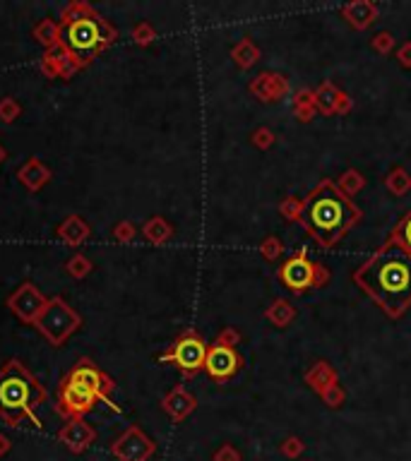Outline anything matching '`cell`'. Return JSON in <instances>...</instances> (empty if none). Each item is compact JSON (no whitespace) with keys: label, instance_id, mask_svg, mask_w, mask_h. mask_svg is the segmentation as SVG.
<instances>
[{"label":"cell","instance_id":"6da1fadb","mask_svg":"<svg viewBox=\"0 0 411 461\" xmlns=\"http://www.w3.org/2000/svg\"><path fill=\"white\" fill-rule=\"evenodd\" d=\"M353 284L392 319L411 308V255L385 241L356 272Z\"/></svg>","mask_w":411,"mask_h":461},{"label":"cell","instance_id":"7a4b0ae2","mask_svg":"<svg viewBox=\"0 0 411 461\" xmlns=\"http://www.w3.org/2000/svg\"><path fill=\"white\" fill-rule=\"evenodd\" d=\"M361 216L356 202L349 200L332 178H323L306 195L301 224L318 246L329 250L361 221Z\"/></svg>","mask_w":411,"mask_h":461},{"label":"cell","instance_id":"3957f363","mask_svg":"<svg viewBox=\"0 0 411 461\" xmlns=\"http://www.w3.org/2000/svg\"><path fill=\"white\" fill-rule=\"evenodd\" d=\"M46 401V389L25 363L17 358L8 360L5 368L0 370V418L10 427L22 425L29 421L32 425L41 427L44 423L34 413L39 404Z\"/></svg>","mask_w":411,"mask_h":461},{"label":"cell","instance_id":"277c9868","mask_svg":"<svg viewBox=\"0 0 411 461\" xmlns=\"http://www.w3.org/2000/svg\"><path fill=\"white\" fill-rule=\"evenodd\" d=\"M111 41H116V29L94 10L79 20L60 25V44L82 63L92 60Z\"/></svg>","mask_w":411,"mask_h":461},{"label":"cell","instance_id":"5b68a950","mask_svg":"<svg viewBox=\"0 0 411 461\" xmlns=\"http://www.w3.org/2000/svg\"><path fill=\"white\" fill-rule=\"evenodd\" d=\"M34 327L39 329L53 346H63V343L68 341V337H73V334L82 327V317H79V313L73 305H68L60 295H55V298H51L49 303H46L44 313L39 315Z\"/></svg>","mask_w":411,"mask_h":461},{"label":"cell","instance_id":"8992f818","mask_svg":"<svg viewBox=\"0 0 411 461\" xmlns=\"http://www.w3.org/2000/svg\"><path fill=\"white\" fill-rule=\"evenodd\" d=\"M207 346L205 339L195 332V329H186L176 341L159 356L162 363H173L181 370L186 378H192L200 370H205V358H207Z\"/></svg>","mask_w":411,"mask_h":461},{"label":"cell","instance_id":"52a82bcc","mask_svg":"<svg viewBox=\"0 0 411 461\" xmlns=\"http://www.w3.org/2000/svg\"><path fill=\"white\" fill-rule=\"evenodd\" d=\"M97 397L92 394V389L84 387L79 380H75L73 375H65L63 382L58 387V413L70 418H82L84 413H89L94 408Z\"/></svg>","mask_w":411,"mask_h":461},{"label":"cell","instance_id":"ba28073f","mask_svg":"<svg viewBox=\"0 0 411 461\" xmlns=\"http://www.w3.org/2000/svg\"><path fill=\"white\" fill-rule=\"evenodd\" d=\"M277 276H279V281L291 291V293L301 295V293H306V291L313 289V284H315V262H310L308 260V250H306V248H301V250L296 252L294 257H289V260H286L284 265L279 267Z\"/></svg>","mask_w":411,"mask_h":461},{"label":"cell","instance_id":"9c48e42d","mask_svg":"<svg viewBox=\"0 0 411 461\" xmlns=\"http://www.w3.org/2000/svg\"><path fill=\"white\" fill-rule=\"evenodd\" d=\"M154 451H157V445L140 425H130L111 445V454L118 461H149Z\"/></svg>","mask_w":411,"mask_h":461},{"label":"cell","instance_id":"30bf717a","mask_svg":"<svg viewBox=\"0 0 411 461\" xmlns=\"http://www.w3.org/2000/svg\"><path fill=\"white\" fill-rule=\"evenodd\" d=\"M68 375H73V378L79 380L84 387L92 389V394L97 397V401L106 404L108 408H113L116 413H121V408H118L116 404H113V399H111L113 389H116V382H113V380L108 378L106 373H101V370H99L97 365L92 363V360L82 358L73 370H70Z\"/></svg>","mask_w":411,"mask_h":461},{"label":"cell","instance_id":"8fae6325","mask_svg":"<svg viewBox=\"0 0 411 461\" xmlns=\"http://www.w3.org/2000/svg\"><path fill=\"white\" fill-rule=\"evenodd\" d=\"M46 303H49V298H46V295L39 291V286L32 284V281L20 284V289L8 298V308H10V313L27 324H36L39 315L44 313Z\"/></svg>","mask_w":411,"mask_h":461},{"label":"cell","instance_id":"7c38bea8","mask_svg":"<svg viewBox=\"0 0 411 461\" xmlns=\"http://www.w3.org/2000/svg\"><path fill=\"white\" fill-rule=\"evenodd\" d=\"M240 368H243V358H240L238 349H231V346H224V343H216V341L207 349L205 373L210 375L212 380L226 382V380L234 378Z\"/></svg>","mask_w":411,"mask_h":461},{"label":"cell","instance_id":"4fadbf2b","mask_svg":"<svg viewBox=\"0 0 411 461\" xmlns=\"http://www.w3.org/2000/svg\"><path fill=\"white\" fill-rule=\"evenodd\" d=\"M248 89L258 101L269 103L279 101V98H284L289 94V82H286V77H282L277 73H260L258 77L250 79Z\"/></svg>","mask_w":411,"mask_h":461},{"label":"cell","instance_id":"5bb4252c","mask_svg":"<svg viewBox=\"0 0 411 461\" xmlns=\"http://www.w3.org/2000/svg\"><path fill=\"white\" fill-rule=\"evenodd\" d=\"M58 440L68 447L75 454H82L94 440H97V430L89 425L84 418H70L58 432Z\"/></svg>","mask_w":411,"mask_h":461},{"label":"cell","instance_id":"9a60e30c","mask_svg":"<svg viewBox=\"0 0 411 461\" xmlns=\"http://www.w3.org/2000/svg\"><path fill=\"white\" fill-rule=\"evenodd\" d=\"M195 406H197V399L192 397L183 384H176V387L162 399V408L169 413V418H171L173 423L186 421V418L195 411Z\"/></svg>","mask_w":411,"mask_h":461},{"label":"cell","instance_id":"2e32d148","mask_svg":"<svg viewBox=\"0 0 411 461\" xmlns=\"http://www.w3.org/2000/svg\"><path fill=\"white\" fill-rule=\"evenodd\" d=\"M342 17L349 22V27H353L356 31H363L377 20V8L371 0H353L342 8Z\"/></svg>","mask_w":411,"mask_h":461},{"label":"cell","instance_id":"e0dca14e","mask_svg":"<svg viewBox=\"0 0 411 461\" xmlns=\"http://www.w3.org/2000/svg\"><path fill=\"white\" fill-rule=\"evenodd\" d=\"M17 178H20V183L27 187V190L32 192H39L41 187L46 185V183L51 181V171L49 166H46L44 161H39V159H27L25 166L17 171Z\"/></svg>","mask_w":411,"mask_h":461},{"label":"cell","instance_id":"ac0fdd59","mask_svg":"<svg viewBox=\"0 0 411 461\" xmlns=\"http://www.w3.org/2000/svg\"><path fill=\"white\" fill-rule=\"evenodd\" d=\"M337 380H339L337 370L327 360H318V363H313L306 370V384L318 394L325 392L327 387H332V384H337Z\"/></svg>","mask_w":411,"mask_h":461},{"label":"cell","instance_id":"d6986e66","mask_svg":"<svg viewBox=\"0 0 411 461\" xmlns=\"http://www.w3.org/2000/svg\"><path fill=\"white\" fill-rule=\"evenodd\" d=\"M58 238L63 243H68V246H82L84 241L89 238V226L84 224V219L82 216H77V214H70L68 219L63 221V224L58 226Z\"/></svg>","mask_w":411,"mask_h":461},{"label":"cell","instance_id":"ffe728a7","mask_svg":"<svg viewBox=\"0 0 411 461\" xmlns=\"http://www.w3.org/2000/svg\"><path fill=\"white\" fill-rule=\"evenodd\" d=\"M339 96H342V89L334 82H329V79H325L315 89V108H318V113H323V116H337Z\"/></svg>","mask_w":411,"mask_h":461},{"label":"cell","instance_id":"44dd1931","mask_svg":"<svg viewBox=\"0 0 411 461\" xmlns=\"http://www.w3.org/2000/svg\"><path fill=\"white\" fill-rule=\"evenodd\" d=\"M231 58H234V63L238 65L240 70H250L260 60V49L255 46V41L250 39V36H245V39H240L238 44L231 49Z\"/></svg>","mask_w":411,"mask_h":461},{"label":"cell","instance_id":"7402d4cb","mask_svg":"<svg viewBox=\"0 0 411 461\" xmlns=\"http://www.w3.org/2000/svg\"><path fill=\"white\" fill-rule=\"evenodd\" d=\"M142 233L149 243L164 246V243H169L173 238V226L169 224L166 219H162V216H152V219L142 226Z\"/></svg>","mask_w":411,"mask_h":461},{"label":"cell","instance_id":"603a6c76","mask_svg":"<svg viewBox=\"0 0 411 461\" xmlns=\"http://www.w3.org/2000/svg\"><path fill=\"white\" fill-rule=\"evenodd\" d=\"M264 317H267L269 322L274 324V327H286V324H291V319L296 317V308L289 303V300L277 298V300H274V303L267 308Z\"/></svg>","mask_w":411,"mask_h":461},{"label":"cell","instance_id":"cb8c5ba5","mask_svg":"<svg viewBox=\"0 0 411 461\" xmlns=\"http://www.w3.org/2000/svg\"><path fill=\"white\" fill-rule=\"evenodd\" d=\"M385 187H387V192H392V195L404 197L406 192L411 190V173L406 171L404 166H395L385 176Z\"/></svg>","mask_w":411,"mask_h":461},{"label":"cell","instance_id":"d4e9b609","mask_svg":"<svg viewBox=\"0 0 411 461\" xmlns=\"http://www.w3.org/2000/svg\"><path fill=\"white\" fill-rule=\"evenodd\" d=\"M34 39L39 41L46 51L55 49V46L60 44V25H55L53 20L46 17V20H41L39 25L34 27Z\"/></svg>","mask_w":411,"mask_h":461},{"label":"cell","instance_id":"484cf974","mask_svg":"<svg viewBox=\"0 0 411 461\" xmlns=\"http://www.w3.org/2000/svg\"><path fill=\"white\" fill-rule=\"evenodd\" d=\"M387 241L395 243V246H399V248H404V250L411 255V209L406 211L399 221H397V226L392 228V233H390Z\"/></svg>","mask_w":411,"mask_h":461},{"label":"cell","instance_id":"4316f807","mask_svg":"<svg viewBox=\"0 0 411 461\" xmlns=\"http://www.w3.org/2000/svg\"><path fill=\"white\" fill-rule=\"evenodd\" d=\"M334 183H337V187L349 197V200H351L353 195H358V192L366 187V178H363L361 171H356V168H349V171H344L342 178H339V181H334Z\"/></svg>","mask_w":411,"mask_h":461},{"label":"cell","instance_id":"83f0119b","mask_svg":"<svg viewBox=\"0 0 411 461\" xmlns=\"http://www.w3.org/2000/svg\"><path fill=\"white\" fill-rule=\"evenodd\" d=\"M279 211L286 221L296 224V221H301V214H303V200H296L294 195L284 197V200L279 202Z\"/></svg>","mask_w":411,"mask_h":461},{"label":"cell","instance_id":"f1b7e54d","mask_svg":"<svg viewBox=\"0 0 411 461\" xmlns=\"http://www.w3.org/2000/svg\"><path fill=\"white\" fill-rule=\"evenodd\" d=\"M282 252H284V243L277 236H267L260 243V255L267 262H277V257H282Z\"/></svg>","mask_w":411,"mask_h":461},{"label":"cell","instance_id":"f546056e","mask_svg":"<svg viewBox=\"0 0 411 461\" xmlns=\"http://www.w3.org/2000/svg\"><path fill=\"white\" fill-rule=\"evenodd\" d=\"M132 39H135V44L147 46L157 39V31H154V27L149 22H140V25L132 27Z\"/></svg>","mask_w":411,"mask_h":461},{"label":"cell","instance_id":"4dcf8cb0","mask_svg":"<svg viewBox=\"0 0 411 461\" xmlns=\"http://www.w3.org/2000/svg\"><path fill=\"white\" fill-rule=\"evenodd\" d=\"M89 272H92V262L84 255H75L73 260L68 262V274L75 276V279H84Z\"/></svg>","mask_w":411,"mask_h":461},{"label":"cell","instance_id":"1f68e13d","mask_svg":"<svg viewBox=\"0 0 411 461\" xmlns=\"http://www.w3.org/2000/svg\"><path fill=\"white\" fill-rule=\"evenodd\" d=\"M320 399H323L327 406L337 408V406H342V404L347 401V392H344V389L339 387V382H337V384H332V387L325 389V392H320Z\"/></svg>","mask_w":411,"mask_h":461},{"label":"cell","instance_id":"d6a6232c","mask_svg":"<svg viewBox=\"0 0 411 461\" xmlns=\"http://www.w3.org/2000/svg\"><path fill=\"white\" fill-rule=\"evenodd\" d=\"M20 113H22V108L15 98L5 96L3 101H0V120H3V123H12V120H17Z\"/></svg>","mask_w":411,"mask_h":461},{"label":"cell","instance_id":"836d02e7","mask_svg":"<svg viewBox=\"0 0 411 461\" xmlns=\"http://www.w3.org/2000/svg\"><path fill=\"white\" fill-rule=\"evenodd\" d=\"M137 236V228L132 221H118L116 228H113V238H116L118 243H132Z\"/></svg>","mask_w":411,"mask_h":461},{"label":"cell","instance_id":"e575fe53","mask_svg":"<svg viewBox=\"0 0 411 461\" xmlns=\"http://www.w3.org/2000/svg\"><path fill=\"white\" fill-rule=\"evenodd\" d=\"M371 46H373V51H377L380 55H390L392 49H395V36H392L390 31H380V34L373 36Z\"/></svg>","mask_w":411,"mask_h":461},{"label":"cell","instance_id":"d590c367","mask_svg":"<svg viewBox=\"0 0 411 461\" xmlns=\"http://www.w3.org/2000/svg\"><path fill=\"white\" fill-rule=\"evenodd\" d=\"M274 140H277V135H274L269 128H264V125H262V128H258L253 135H250V142H253L258 149H269L274 144Z\"/></svg>","mask_w":411,"mask_h":461},{"label":"cell","instance_id":"8d00e7d4","mask_svg":"<svg viewBox=\"0 0 411 461\" xmlns=\"http://www.w3.org/2000/svg\"><path fill=\"white\" fill-rule=\"evenodd\" d=\"M306 449V445L299 440V437H289V440L282 442V454L286 456V459H296V456H301Z\"/></svg>","mask_w":411,"mask_h":461},{"label":"cell","instance_id":"74e56055","mask_svg":"<svg viewBox=\"0 0 411 461\" xmlns=\"http://www.w3.org/2000/svg\"><path fill=\"white\" fill-rule=\"evenodd\" d=\"M240 332L238 329H234V327H224L219 332V337H216V343H224V346H231V349H236L240 343Z\"/></svg>","mask_w":411,"mask_h":461},{"label":"cell","instance_id":"f35d334b","mask_svg":"<svg viewBox=\"0 0 411 461\" xmlns=\"http://www.w3.org/2000/svg\"><path fill=\"white\" fill-rule=\"evenodd\" d=\"M214 461H240V454L231 445H224L214 451Z\"/></svg>","mask_w":411,"mask_h":461},{"label":"cell","instance_id":"ab89813d","mask_svg":"<svg viewBox=\"0 0 411 461\" xmlns=\"http://www.w3.org/2000/svg\"><path fill=\"white\" fill-rule=\"evenodd\" d=\"M395 58L399 60V65H401V68L411 70V41H406V44H401L399 49H397Z\"/></svg>","mask_w":411,"mask_h":461},{"label":"cell","instance_id":"60d3db41","mask_svg":"<svg viewBox=\"0 0 411 461\" xmlns=\"http://www.w3.org/2000/svg\"><path fill=\"white\" fill-rule=\"evenodd\" d=\"M294 106H315V92L313 89H301L294 96Z\"/></svg>","mask_w":411,"mask_h":461},{"label":"cell","instance_id":"b9f144b4","mask_svg":"<svg viewBox=\"0 0 411 461\" xmlns=\"http://www.w3.org/2000/svg\"><path fill=\"white\" fill-rule=\"evenodd\" d=\"M327 281H329V269L325 265H320V262H315V284H313V289H323Z\"/></svg>","mask_w":411,"mask_h":461},{"label":"cell","instance_id":"7bdbcfd3","mask_svg":"<svg viewBox=\"0 0 411 461\" xmlns=\"http://www.w3.org/2000/svg\"><path fill=\"white\" fill-rule=\"evenodd\" d=\"M315 113H318V108H315V106H294V116L301 120V123H308V120H313Z\"/></svg>","mask_w":411,"mask_h":461},{"label":"cell","instance_id":"ee69618b","mask_svg":"<svg viewBox=\"0 0 411 461\" xmlns=\"http://www.w3.org/2000/svg\"><path fill=\"white\" fill-rule=\"evenodd\" d=\"M351 108H353V98L342 92V96H339V101H337V116H347Z\"/></svg>","mask_w":411,"mask_h":461},{"label":"cell","instance_id":"f6af8a7d","mask_svg":"<svg viewBox=\"0 0 411 461\" xmlns=\"http://www.w3.org/2000/svg\"><path fill=\"white\" fill-rule=\"evenodd\" d=\"M12 449V442H10V437L8 435H3V432H0V456H5L8 451Z\"/></svg>","mask_w":411,"mask_h":461},{"label":"cell","instance_id":"bcb514c9","mask_svg":"<svg viewBox=\"0 0 411 461\" xmlns=\"http://www.w3.org/2000/svg\"><path fill=\"white\" fill-rule=\"evenodd\" d=\"M5 157H8V154H5V149H3V147H0V163H3V161H5Z\"/></svg>","mask_w":411,"mask_h":461}]
</instances>
